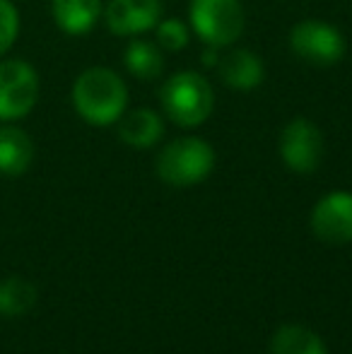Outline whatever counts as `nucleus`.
Returning a JSON list of instances; mask_svg holds the SVG:
<instances>
[{
    "instance_id": "obj_3",
    "label": "nucleus",
    "mask_w": 352,
    "mask_h": 354,
    "mask_svg": "<svg viewBox=\"0 0 352 354\" xmlns=\"http://www.w3.org/2000/svg\"><path fill=\"white\" fill-rule=\"evenodd\" d=\"M160 104L165 116L181 128H196L210 118L215 109V92L201 73H176L162 84Z\"/></svg>"
},
{
    "instance_id": "obj_18",
    "label": "nucleus",
    "mask_w": 352,
    "mask_h": 354,
    "mask_svg": "<svg viewBox=\"0 0 352 354\" xmlns=\"http://www.w3.org/2000/svg\"><path fill=\"white\" fill-rule=\"evenodd\" d=\"M19 34V12L10 0H0V56L12 48Z\"/></svg>"
},
{
    "instance_id": "obj_17",
    "label": "nucleus",
    "mask_w": 352,
    "mask_h": 354,
    "mask_svg": "<svg viewBox=\"0 0 352 354\" xmlns=\"http://www.w3.org/2000/svg\"><path fill=\"white\" fill-rule=\"evenodd\" d=\"M155 37H157V46L165 48V51H181V48L188 46L191 32H188V27L181 19L169 17V19H160V22H157Z\"/></svg>"
},
{
    "instance_id": "obj_2",
    "label": "nucleus",
    "mask_w": 352,
    "mask_h": 354,
    "mask_svg": "<svg viewBox=\"0 0 352 354\" xmlns=\"http://www.w3.org/2000/svg\"><path fill=\"white\" fill-rule=\"evenodd\" d=\"M217 154L203 138L183 136L167 142L155 159V171L167 186L191 188L203 183L212 174Z\"/></svg>"
},
{
    "instance_id": "obj_16",
    "label": "nucleus",
    "mask_w": 352,
    "mask_h": 354,
    "mask_svg": "<svg viewBox=\"0 0 352 354\" xmlns=\"http://www.w3.org/2000/svg\"><path fill=\"white\" fill-rule=\"evenodd\" d=\"M37 304V287L24 277L0 280V316H22Z\"/></svg>"
},
{
    "instance_id": "obj_10",
    "label": "nucleus",
    "mask_w": 352,
    "mask_h": 354,
    "mask_svg": "<svg viewBox=\"0 0 352 354\" xmlns=\"http://www.w3.org/2000/svg\"><path fill=\"white\" fill-rule=\"evenodd\" d=\"M217 73H220L222 82L227 87L239 89V92L256 89L266 77L263 61L254 51H249V48H234L225 58H220Z\"/></svg>"
},
{
    "instance_id": "obj_14",
    "label": "nucleus",
    "mask_w": 352,
    "mask_h": 354,
    "mask_svg": "<svg viewBox=\"0 0 352 354\" xmlns=\"http://www.w3.org/2000/svg\"><path fill=\"white\" fill-rule=\"evenodd\" d=\"M270 354H328L324 337L299 323H285L270 337Z\"/></svg>"
},
{
    "instance_id": "obj_12",
    "label": "nucleus",
    "mask_w": 352,
    "mask_h": 354,
    "mask_svg": "<svg viewBox=\"0 0 352 354\" xmlns=\"http://www.w3.org/2000/svg\"><path fill=\"white\" fill-rule=\"evenodd\" d=\"M51 12L58 29L71 37H80L94 29L104 15V0H53Z\"/></svg>"
},
{
    "instance_id": "obj_15",
    "label": "nucleus",
    "mask_w": 352,
    "mask_h": 354,
    "mask_svg": "<svg viewBox=\"0 0 352 354\" xmlns=\"http://www.w3.org/2000/svg\"><path fill=\"white\" fill-rule=\"evenodd\" d=\"M123 63H126L128 73L138 80H157L165 71V56L162 48L155 41H145V39H136L128 41L126 51H123Z\"/></svg>"
},
{
    "instance_id": "obj_6",
    "label": "nucleus",
    "mask_w": 352,
    "mask_h": 354,
    "mask_svg": "<svg viewBox=\"0 0 352 354\" xmlns=\"http://www.w3.org/2000/svg\"><path fill=\"white\" fill-rule=\"evenodd\" d=\"M39 102V75L27 61L0 63V123L29 116Z\"/></svg>"
},
{
    "instance_id": "obj_13",
    "label": "nucleus",
    "mask_w": 352,
    "mask_h": 354,
    "mask_svg": "<svg viewBox=\"0 0 352 354\" xmlns=\"http://www.w3.org/2000/svg\"><path fill=\"white\" fill-rule=\"evenodd\" d=\"M34 162V142L22 128L5 123L0 126V174L22 176Z\"/></svg>"
},
{
    "instance_id": "obj_9",
    "label": "nucleus",
    "mask_w": 352,
    "mask_h": 354,
    "mask_svg": "<svg viewBox=\"0 0 352 354\" xmlns=\"http://www.w3.org/2000/svg\"><path fill=\"white\" fill-rule=\"evenodd\" d=\"M162 12V0H109L104 8V22L116 37H140L157 27Z\"/></svg>"
},
{
    "instance_id": "obj_4",
    "label": "nucleus",
    "mask_w": 352,
    "mask_h": 354,
    "mask_svg": "<svg viewBox=\"0 0 352 354\" xmlns=\"http://www.w3.org/2000/svg\"><path fill=\"white\" fill-rule=\"evenodd\" d=\"M188 19L193 32L215 48L232 46L246 22L241 0H191Z\"/></svg>"
},
{
    "instance_id": "obj_1",
    "label": "nucleus",
    "mask_w": 352,
    "mask_h": 354,
    "mask_svg": "<svg viewBox=\"0 0 352 354\" xmlns=\"http://www.w3.org/2000/svg\"><path fill=\"white\" fill-rule=\"evenodd\" d=\"M73 106L89 126H113L126 113L128 87L111 68H87L73 84Z\"/></svg>"
},
{
    "instance_id": "obj_8",
    "label": "nucleus",
    "mask_w": 352,
    "mask_h": 354,
    "mask_svg": "<svg viewBox=\"0 0 352 354\" xmlns=\"http://www.w3.org/2000/svg\"><path fill=\"white\" fill-rule=\"evenodd\" d=\"M309 227L319 241L345 246L352 241V193L331 191L316 201L309 214Z\"/></svg>"
},
{
    "instance_id": "obj_5",
    "label": "nucleus",
    "mask_w": 352,
    "mask_h": 354,
    "mask_svg": "<svg viewBox=\"0 0 352 354\" xmlns=\"http://www.w3.org/2000/svg\"><path fill=\"white\" fill-rule=\"evenodd\" d=\"M290 48L297 58L316 68H331L343 61L345 37L324 19H302L290 29Z\"/></svg>"
},
{
    "instance_id": "obj_11",
    "label": "nucleus",
    "mask_w": 352,
    "mask_h": 354,
    "mask_svg": "<svg viewBox=\"0 0 352 354\" xmlns=\"http://www.w3.org/2000/svg\"><path fill=\"white\" fill-rule=\"evenodd\" d=\"M165 136V121L152 109H136L118 118V138L133 149L155 147Z\"/></svg>"
},
{
    "instance_id": "obj_7",
    "label": "nucleus",
    "mask_w": 352,
    "mask_h": 354,
    "mask_svg": "<svg viewBox=\"0 0 352 354\" xmlns=\"http://www.w3.org/2000/svg\"><path fill=\"white\" fill-rule=\"evenodd\" d=\"M280 157L285 167L295 174H314L321 167L326 145L324 133L314 121L304 116H297L282 128L280 133Z\"/></svg>"
}]
</instances>
